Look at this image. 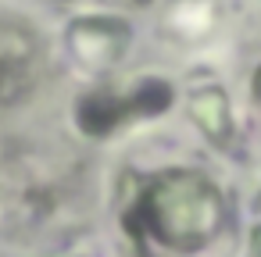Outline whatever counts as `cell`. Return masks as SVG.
Segmentation results:
<instances>
[{
	"instance_id": "obj_4",
	"label": "cell",
	"mask_w": 261,
	"mask_h": 257,
	"mask_svg": "<svg viewBox=\"0 0 261 257\" xmlns=\"http://www.w3.org/2000/svg\"><path fill=\"white\" fill-rule=\"evenodd\" d=\"M33 47L18 29H0V90H22L29 82Z\"/></svg>"
},
{
	"instance_id": "obj_3",
	"label": "cell",
	"mask_w": 261,
	"mask_h": 257,
	"mask_svg": "<svg viewBox=\"0 0 261 257\" xmlns=\"http://www.w3.org/2000/svg\"><path fill=\"white\" fill-rule=\"evenodd\" d=\"M190 115H193V122L204 129L207 139H215V143H229V136H232L229 100H225V93H222L218 86H204V90H197V93L190 97Z\"/></svg>"
},
{
	"instance_id": "obj_1",
	"label": "cell",
	"mask_w": 261,
	"mask_h": 257,
	"mask_svg": "<svg viewBox=\"0 0 261 257\" xmlns=\"http://www.w3.org/2000/svg\"><path fill=\"white\" fill-rule=\"evenodd\" d=\"M222 196L200 172H165L140 196V225L172 250H197L222 225Z\"/></svg>"
},
{
	"instance_id": "obj_2",
	"label": "cell",
	"mask_w": 261,
	"mask_h": 257,
	"mask_svg": "<svg viewBox=\"0 0 261 257\" xmlns=\"http://www.w3.org/2000/svg\"><path fill=\"white\" fill-rule=\"evenodd\" d=\"M72 54L90 65V68H108L115 65V58L125 47V25L122 22H108V18H83L72 25L68 33Z\"/></svg>"
},
{
	"instance_id": "obj_5",
	"label": "cell",
	"mask_w": 261,
	"mask_h": 257,
	"mask_svg": "<svg viewBox=\"0 0 261 257\" xmlns=\"http://www.w3.org/2000/svg\"><path fill=\"white\" fill-rule=\"evenodd\" d=\"M254 93H257V100H261V72L254 75Z\"/></svg>"
}]
</instances>
